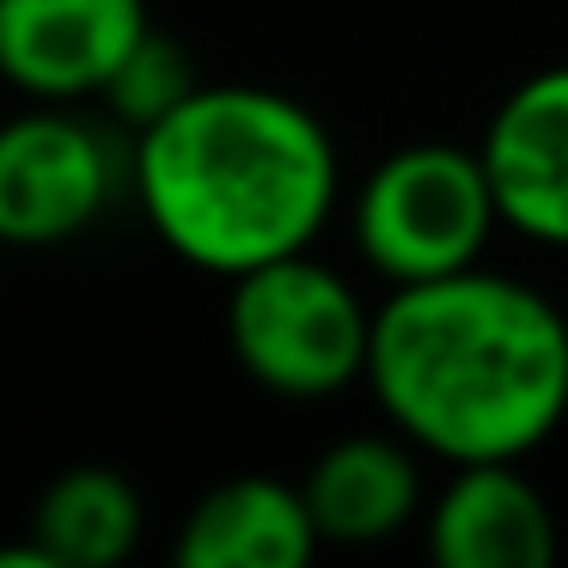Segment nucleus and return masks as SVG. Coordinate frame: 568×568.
<instances>
[{"instance_id": "9b49d317", "label": "nucleus", "mask_w": 568, "mask_h": 568, "mask_svg": "<svg viewBox=\"0 0 568 568\" xmlns=\"http://www.w3.org/2000/svg\"><path fill=\"white\" fill-rule=\"evenodd\" d=\"M31 538L62 568H116L141 538V495L123 470L74 465L43 489Z\"/></svg>"}, {"instance_id": "39448f33", "label": "nucleus", "mask_w": 568, "mask_h": 568, "mask_svg": "<svg viewBox=\"0 0 568 568\" xmlns=\"http://www.w3.org/2000/svg\"><path fill=\"white\" fill-rule=\"evenodd\" d=\"M111 148L68 111H31L0 135V239L62 245L111 202Z\"/></svg>"}, {"instance_id": "423d86ee", "label": "nucleus", "mask_w": 568, "mask_h": 568, "mask_svg": "<svg viewBox=\"0 0 568 568\" xmlns=\"http://www.w3.org/2000/svg\"><path fill=\"white\" fill-rule=\"evenodd\" d=\"M148 38V0H0V68L43 104L92 99Z\"/></svg>"}, {"instance_id": "f8f14e48", "label": "nucleus", "mask_w": 568, "mask_h": 568, "mask_svg": "<svg viewBox=\"0 0 568 568\" xmlns=\"http://www.w3.org/2000/svg\"><path fill=\"white\" fill-rule=\"evenodd\" d=\"M196 92H202V80H196V68H190L184 43H172L165 31L148 26V38L129 50V62L116 68V80L104 87V99H111V111L141 135V129L165 123V116H172L184 99H196Z\"/></svg>"}, {"instance_id": "f257e3e1", "label": "nucleus", "mask_w": 568, "mask_h": 568, "mask_svg": "<svg viewBox=\"0 0 568 568\" xmlns=\"http://www.w3.org/2000/svg\"><path fill=\"white\" fill-rule=\"evenodd\" d=\"M367 385L397 434L446 465L526 458L568 416V318L483 263L392 287L373 312Z\"/></svg>"}, {"instance_id": "6e6552de", "label": "nucleus", "mask_w": 568, "mask_h": 568, "mask_svg": "<svg viewBox=\"0 0 568 568\" xmlns=\"http://www.w3.org/2000/svg\"><path fill=\"white\" fill-rule=\"evenodd\" d=\"M428 556L440 568H550L556 519L519 458L458 465L428 514Z\"/></svg>"}, {"instance_id": "9d476101", "label": "nucleus", "mask_w": 568, "mask_h": 568, "mask_svg": "<svg viewBox=\"0 0 568 568\" xmlns=\"http://www.w3.org/2000/svg\"><path fill=\"white\" fill-rule=\"evenodd\" d=\"M306 507L324 544H379L404 531L422 507V470L409 446L385 434H348L306 470Z\"/></svg>"}, {"instance_id": "f03ea898", "label": "nucleus", "mask_w": 568, "mask_h": 568, "mask_svg": "<svg viewBox=\"0 0 568 568\" xmlns=\"http://www.w3.org/2000/svg\"><path fill=\"white\" fill-rule=\"evenodd\" d=\"M135 196L148 226L209 275H251L312 251L336 209L331 129L270 87H202L141 129Z\"/></svg>"}, {"instance_id": "1a4fd4ad", "label": "nucleus", "mask_w": 568, "mask_h": 568, "mask_svg": "<svg viewBox=\"0 0 568 568\" xmlns=\"http://www.w3.org/2000/svg\"><path fill=\"white\" fill-rule=\"evenodd\" d=\"M324 544L306 489L282 477H233L178 526V568H306Z\"/></svg>"}, {"instance_id": "20e7f679", "label": "nucleus", "mask_w": 568, "mask_h": 568, "mask_svg": "<svg viewBox=\"0 0 568 568\" xmlns=\"http://www.w3.org/2000/svg\"><path fill=\"white\" fill-rule=\"evenodd\" d=\"M501 226L483 153L416 141L367 172L355 196V245L392 287L477 270Z\"/></svg>"}, {"instance_id": "7ed1b4c3", "label": "nucleus", "mask_w": 568, "mask_h": 568, "mask_svg": "<svg viewBox=\"0 0 568 568\" xmlns=\"http://www.w3.org/2000/svg\"><path fill=\"white\" fill-rule=\"evenodd\" d=\"M226 343L263 392L336 397L343 385L367 379L373 312L331 263L294 251L251 275H233Z\"/></svg>"}, {"instance_id": "0eeeda50", "label": "nucleus", "mask_w": 568, "mask_h": 568, "mask_svg": "<svg viewBox=\"0 0 568 568\" xmlns=\"http://www.w3.org/2000/svg\"><path fill=\"white\" fill-rule=\"evenodd\" d=\"M501 226L568 251V62L526 74L483 129Z\"/></svg>"}]
</instances>
